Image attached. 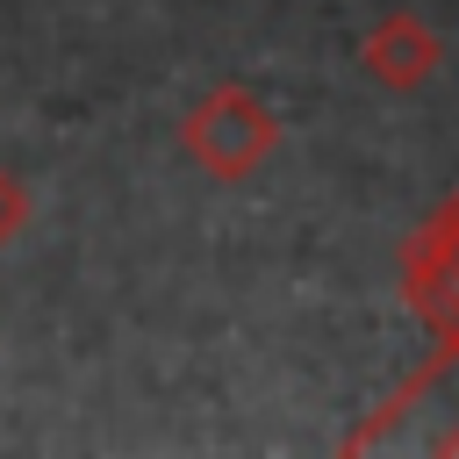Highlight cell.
<instances>
[{
    "label": "cell",
    "instance_id": "1",
    "mask_svg": "<svg viewBox=\"0 0 459 459\" xmlns=\"http://www.w3.org/2000/svg\"><path fill=\"white\" fill-rule=\"evenodd\" d=\"M186 143H194V158L208 165V172H244L265 143H273V115L251 100V93H215V100H201L194 108V122H186Z\"/></svg>",
    "mask_w": 459,
    "mask_h": 459
},
{
    "label": "cell",
    "instance_id": "2",
    "mask_svg": "<svg viewBox=\"0 0 459 459\" xmlns=\"http://www.w3.org/2000/svg\"><path fill=\"white\" fill-rule=\"evenodd\" d=\"M366 65H373L387 86H416V79L437 65V43L423 36L416 14H394V22H380V36L366 43Z\"/></svg>",
    "mask_w": 459,
    "mask_h": 459
},
{
    "label": "cell",
    "instance_id": "3",
    "mask_svg": "<svg viewBox=\"0 0 459 459\" xmlns=\"http://www.w3.org/2000/svg\"><path fill=\"white\" fill-rule=\"evenodd\" d=\"M7 230H14V186L0 179V237H7Z\"/></svg>",
    "mask_w": 459,
    "mask_h": 459
}]
</instances>
